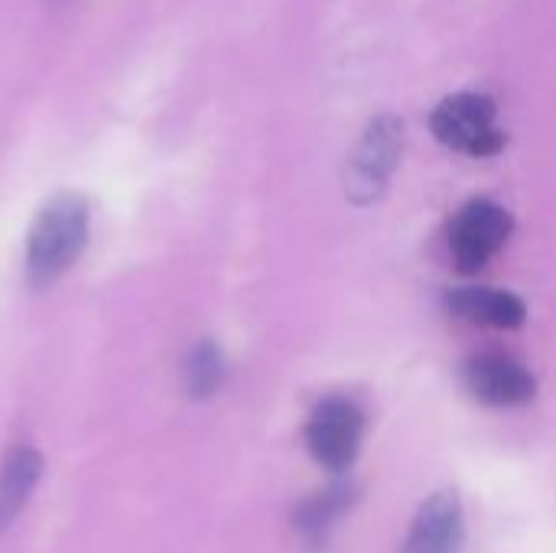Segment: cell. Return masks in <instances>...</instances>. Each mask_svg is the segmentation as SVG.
<instances>
[{
  "label": "cell",
  "mask_w": 556,
  "mask_h": 553,
  "mask_svg": "<svg viewBox=\"0 0 556 553\" xmlns=\"http://www.w3.org/2000/svg\"><path fill=\"white\" fill-rule=\"evenodd\" d=\"M88 202L75 192H62L42 205L26 238V280L29 287H52L88 244Z\"/></svg>",
  "instance_id": "1"
},
{
  "label": "cell",
  "mask_w": 556,
  "mask_h": 553,
  "mask_svg": "<svg viewBox=\"0 0 556 553\" xmlns=\"http://www.w3.org/2000/svg\"><path fill=\"white\" fill-rule=\"evenodd\" d=\"M495 117H498V108L489 95L459 91V95L443 98L433 108L430 127H433V137L456 153L495 156L505 147V130L498 127Z\"/></svg>",
  "instance_id": "2"
},
{
  "label": "cell",
  "mask_w": 556,
  "mask_h": 553,
  "mask_svg": "<svg viewBox=\"0 0 556 553\" xmlns=\"http://www.w3.org/2000/svg\"><path fill=\"white\" fill-rule=\"evenodd\" d=\"M511 238V215L492 199L466 202L446 228L450 257L463 274H479Z\"/></svg>",
  "instance_id": "3"
},
{
  "label": "cell",
  "mask_w": 556,
  "mask_h": 553,
  "mask_svg": "<svg viewBox=\"0 0 556 553\" xmlns=\"http://www.w3.org/2000/svg\"><path fill=\"white\" fill-rule=\"evenodd\" d=\"M401 147L404 124L394 114H381L365 127L345 173V192L355 205H368L388 189V179L401 160Z\"/></svg>",
  "instance_id": "4"
},
{
  "label": "cell",
  "mask_w": 556,
  "mask_h": 553,
  "mask_svg": "<svg viewBox=\"0 0 556 553\" xmlns=\"http://www.w3.org/2000/svg\"><path fill=\"white\" fill-rule=\"evenodd\" d=\"M362 437H365V414L349 398L319 401L306 420V447L313 460L336 476L352 469L362 450Z\"/></svg>",
  "instance_id": "5"
},
{
  "label": "cell",
  "mask_w": 556,
  "mask_h": 553,
  "mask_svg": "<svg viewBox=\"0 0 556 553\" xmlns=\"http://www.w3.org/2000/svg\"><path fill=\"white\" fill-rule=\"evenodd\" d=\"M463 385L489 407H521L534 401L538 381L528 365L505 352H482L463 365Z\"/></svg>",
  "instance_id": "6"
},
{
  "label": "cell",
  "mask_w": 556,
  "mask_h": 553,
  "mask_svg": "<svg viewBox=\"0 0 556 553\" xmlns=\"http://www.w3.org/2000/svg\"><path fill=\"white\" fill-rule=\"evenodd\" d=\"M466 541L463 502L456 492H433L414 515L401 553H459Z\"/></svg>",
  "instance_id": "7"
},
{
  "label": "cell",
  "mask_w": 556,
  "mask_h": 553,
  "mask_svg": "<svg viewBox=\"0 0 556 553\" xmlns=\"http://www.w3.org/2000/svg\"><path fill=\"white\" fill-rule=\"evenodd\" d=\"M446 310L466 323L489 326V329H518L528 316L525 303L495 287H459L446 293Z\"/></svg>",
  "instance_id": "8"
},
{
  "label": "cell",
  "mask_w": 556,
  "mask_h": 553,
  "mask_svg": "<svg viewBox=\"0 0 556 553\" xmlns=\"http://www.w3.org/2000/svg\"><path fill=\"white\" fill-rule=\"evenodd\" d=\"M42 476V453L36 447H13L0 466V535L13 528L29 495L36 492Z\"/></svg>",
  "instance_id": "9"
},
{
  "label": "cell",
  "mask_w": 556,
  "mask_h": 553,
  "mask_svg": "<svg viewBox=\"0 0 556 553\" xmlns=\"http://www.w3.org/2000/svg\"><path fill=\"white\" fill-rule=\"evenodd\" d=\"M352 502H355V489H352V482H332L326 492H319V495L306 499V502L296 508V515H293V528L300 531V538H303L306 544L323 548V544H326V538L332 535L336 521L352 508Z\"/></svg>",
  "instance_id": "10"
},
{
  "label": "cell",
  "mask_w": 556,
  "mask_h": 553,
  "mask_svg": "<svg viewBox=\"0 0 556 553\" xmlns=\"http://www.w3.org/2000/svg\"><path fill=\"white\" fill-rule=\"evenodd\" d=\"M225 381V355L215 342H199L186 359V391L195 401L212 398Z\"/></svg>",
  "instance_id": "11"
}]
</instances>
